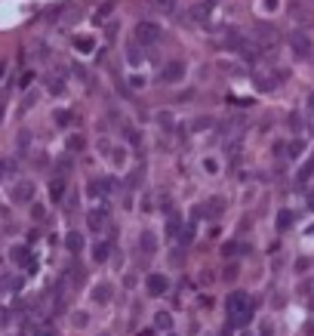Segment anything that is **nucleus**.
<instances>
[{
    "label": "nucleus",
    "mask_w": 314,
    "mask_h": 336,
    "mask_svg": "<svg viewBox=\"0 0 314 336\" xmlns=\"http://www.w3.org/2000/svg\"><path fill=\"white\" fill-rule=\"evenodd\" d=\"M12 262L22 265V269H31V272H34V256H31L28 247H12Z\"/></svg>",
    "instance_id": "10"
},
{
    "label": "nucleus",
    "mask_w": 314,
    "mask_h": 336,
    "mask_svg": "<svg viewBox=\"0 0 314 336\" xmlns=\"http://www.w3.org/2000/svg\"><path fill=\"white\" fill-rule=\"evenodd\" d=\"M34 336H59L49 324H40V327H34Z\"/></svg>",
    "instance_id": "24"
},
{
    "label": "nucleus",
    "mask_w": 314,
    "mask_h": 336,
    "mask_svg": "<svg viewBox=\"0 0 314 336\" xmlns=\"http://www.w3.org/2000/svg\"><path fill=\"white\" fill-rule=\"evenodd\" d=\"M222 250H225V256H234V250H237V244H225V247H222Z\"/></svg>",
    "instance_id": "34"
},
{
    "label": "nucleus",
    "mask_w": 314,
    "mask_h": 336,
    "mask_svg": "<svg viewBox=\"0 0 314 336\" xmlns=\"http://www.w3.org/2000/svg\"><path fill=\"white\" fill-rule=\"evenodd\" d=\"M250 318H253V303H250V296L234 290V293L228 296V327H244V324H250Z\"/></svg>",
    "instance_id": "1"
},
{
    "label": "nucleus",
    "mask_w": 314,
    "mask_h": 336,
    "mask_svg": "<svg viewBox=\"0 0 314 336\" xmlns=\"http://www.w3.org/2000/svg\"><path fill=\"white\" fill-rule=\"evenodd\" d=\"M31 80H34V71H25L22 77H18V90H28V86H31Z\"/></svg>",
    "instance_id": "26"
},
{
    "label": "nucleus",
    "mask_w": 314,
    "mask_h": 336,
    "mask_svg": "<svg viewBox=\"0 0 314 336\" xmlns=\"http://www.w3.org/2000/svg\"><path fill=\"white\" fill-rule=\"evenodd\" d=\"M65 247H68V253H83V247H86V241H83V235L80 232H68L65 235Z\"/></svg>",
    "instance_id": "11"
},
{
    "label": "nucleus",
    "mask_w": 314,
    "mask_h": 336,
    "mask_svg": "<svg viewBox=\"0 0 314 336\" xmlns=\"http://www.w3.org/2000/svg\"><path fill=\"white\" fill-rule=\"evenodd\" d=\"M290 15L296 22H314V9H308L305 3H299V0H293V3H290Z\"/></svg>",
    "instance_id": "9"
},
{
    "label": "nucleus",
    "mask_w": 314,
    "mask_h": 336,
    "mask_svg": "<svg viewBox=\"0 0 314 336\" xmlns=\"http://www.w3.org/2000/svg\"><path fill=\"white\" fill-rule=\"evenodd\" d=\"M62 90H65V83H62V77H49V93H52V96H59Z\"/></svg>",
    "instance_id": "23"
},
{
    "label": "nucleus",
    "mask_w": 314,
    "mask_h": 336,
    "mask_svg": "<svg viewBox=\"0 0 314 336\" xmlns=\"http://www.w3.org/2000/svg\"><path fill=\"white\" fill-rule=\"evenodd\" d=\"M111 250H114V244H111V241H99L96 247H92V262H108Z\"/></svg>",
    "instance_id": "13"
},
{
    "label": "nucleus",
    "mask_w": 314,
    "mask_h": 336,
    "mask_svg": "<svg viewBox=\"0 0 314 336\" xmlns=\"http://www.w3.org/2000/svg\"><path fill=\"white\" fill-rule=\"evenodd\" d=\"M139 247H142L148 256H151V253H157V238H154L151 232H142V235H139Z\"/></svg>",
    "instance_id": "15"
},
{
    "label": "nucleus",
    "mask_w": 314,
    "mask_h": 336,
    "mask_svg": "<svg viewBox=\"0 0 314 336\" xmlns=\"http://www.w3.org/2000/svg\"><path fill=\"white\" fill-rule=\"evenodd\" d=\"M108 12H111V3H102V9H99V19H105Z\"/></svg>",
    "instance_id": "35"
},
{
    "label": "nucleus",
    "mask_w": 314,
    "mask_h": 336,
    "mask_svg": "<svg viewBox=\"0 0 314 336\" xmlns=\"http://www.w3.org/2000/svg\"><path fill=\"white\" fill-rule=\"evenodd\" d=\"M129 62L139 65V49H136V46H129Z\"/></svg>",
    "instance_id": "33"
},
{
    "label": "nucleus",
    "mask_w": 314,
    "mask_h": 336,
    "mask_svg": "<svg viewBox=\"0 0 314 336\" xmlns=\"http://www.w3.org/2000/svg\"><path fill=\"white\" fill-rule=\"evenodd\" d=\"M290 225H293V213H290V210H281V213H277V228L287 232Z\"/></svg>",
    "instance_id": "18"
},
{
    "label": "nucleus",
    "mask_w": 314,
    "mask_h": 336,
    "mask_svg": "<svg viewBox=\"0 0 314 336\" xmlns=\"http://www.w3.org/2000/svg\"><path fill=\"white\" fill-rule=\"evenodd\" d=\"M108 210L105 207H99V210H89V213H86V225L92 228V232H105V228H108Z\"/></svg>",
    "instance_id": "7"
},
{
    "label": "nucleus",
    "mask_w": 314,
    "mask_h": 336,
    "mask_svg": "<svg viewBox=\"0 0 314 336\" xmlns=\"http://www.w3.org/2000/svg\"><path fill=\"white\" fill-rule=\"evenodd\" d=\"M179 235H182V241H185V244L194 241V225H188V228H185V232H179Z\"/></svg>",
    "instance_id": "29"
},
{
    "label": "nucleus",
    "mask_w": 314,
    "mask_h": 336,
    "mask_svg": "<svg viewBox=\"0 0 314 336\" xmlns=\"http://www.w3.org/2000/svg\"><path fill=\"white\" fill-rule=\"evenodd\" d=\"M129 86H133V90H139V86H145V77H129Z\"/></svg>",
    "instance_id": "31"
},
{
    "label": "nucleus",
    "mask_w": 314,
    "mask_h": 336,
    "mask_svg": "<svg viewBox=\"0 0 314 336\" xmlns=\"http://www.w3.org/2000/svg\"><path fill=\"white\" fill-rule=\"evenodd\" d=\"M31 198H34V182L25 179V182H18V185L12 188V201H15V204H28Z\"/></svg>",
    "instance_id": "8"
},
{
    "label": "nucleus",
    "mask_w": 314,
    "mask_h": 336,
    "mask_svg": "<svg viewBox=\"0 0 314 336\" xmlns=\"http://www.w3.org/2000/svg\"><path fill=\"white\" fill-rule=\"evenodd\" d=\"M308 207L314 210V191H308Z\"/></svg>",
    "instance_id": "38"
},
{
    "label": "nucleus",
    "mask_w": 314,
    "mask_h": 336,
    "mask_svg": "<svg viewBox=\"0 0 314 336\" xmlns=\"http://www.w3.org/2000/svg\"><path fill=\"white\" fill-rule=\"evenodd\" d=\"M311 173H314V157H311V161H308V164H305V167H302L299 173H296V182H305Z\"/></svg>",
    "instance_id": "21"
},
{
    "label": "nucleus",
    "mask_w": 314,
    "mask_h": 336,
    "mask_svg": "<svg viewBox=\"0 0 314 336\" xmlns=\"http://www.w3.org/2000/svg\"><path fill=\"white\" fill-rule=\"evenodd\" d=\"M308 108H311V111H314V93H311V96H308Z\"/></svg>",
    "instance_id": "39"
},
{
    "label": "nucleus",
    "mask_w": 314,
    "mask_h": 336,
    "mask_svg": "<svg viewBox=\"0 0 314 336\" xmlns=\"http://www.w3.org/2000/svg\"><path fill=\"white\" fill-rule=\"evenodd\" d=\"M203 170H207V173H216L219 164H216V161H203Z\"/></svg>",
    "instance_id": "32"
},
{
    "label": "nucleus",
    "mask_w": 314,
    "mask_h": 336,
    "mask_svg": "<svg viewBox=\"0 0 314 336\" xmlns=\"http://www.w3.org/2000/svg\"><path fill=\"white\" fill-rule=\"evenodd\" d=\"M145 287H148V293H151V296H163L166 290H170V278L160 275V272H154V275L145 278Z\"/></svg>",
    "instance_id": "5"
},
{
    "label": "nucleus",
    "mask_w": 314,
    "mask_h": 336,
    "mask_svg": "<svg viewBox=\"0 0 314 336\" xmlns=\"http://www.w3.org/2000/svg\"><path fill=\"white\" fill-rule=\"evenodd\" d=\"M166 336H176V333H166Z\"/></svg>",
    "instance_id": "41"
},
{
    "label": "nucleus",
    "mask_w": 314,
    "mask_h": 336,
    "mask_svg": "<svg viewBox=\"0 0 314 336\" xmlns=\"http://www.w3.org/2000/svg\"><path fill=\"white\" fill-rule=\"evenodd\" d=\"M83 148H86V139H83L80 133L68 136V151H74V154H77V151H83Z\"/></svg>",
    "instance_id": "17"
},
{
    "label": "nucleus",
    "mask_w": 314,
    "mask_h": 336,
    "mask_svg": "<svg viewBox=\"0 0 314 336\" xmlns=\"http://www.w3.org/2000/svg\"><path fill=\"white\" fill-rule=\"evenodd\" d=\"M290 49H293L299 59H308L311 52H314V40L308 37L305 31H290Z\"/></svg>",
    "instance_id": "2"
},
{
    "label": "nucleus",
    "mask_w": 314,
    "mask_h": 336,
    "mask_svg": "<svg viewBox=\"0 0 314 336\" xmlns=\"http://www.w3.org/2000/svg\"><path fill=\"white\" fill-rule=\"evenodd\" d=\"M154 327L170 333V330H173V315H170V312H157V315H154Z\"/></svg>",
    "instance_id": "16"
},
{
    "label": "nucleus",
    "mask_w": 314,
    "mask_h": 336,
    "mask_svg": "<svg viewBox=\"0 0 314 336\" xmlns=\"http://www.w3.org/2000/svg\"><path fill=\"white\" fill-rule=\"evenodd\" d=\"M111 296H114V287H111V284H96V287H92V303L105 306V303H111Z\"/></svg>",
    "instance_id": "12"
},
{
    "label": "nucleus",
    "mask_w": 314,
    "mask_h": 336,
    "mask_svg": "<svg viewBox=\"0 0 314 336\" xmlns=\"http://www.w3.org/2000/svg\"><path fill=\"white\" fill-rule=\"evenodd\" d=\"M9 321V312H3V309H0V324H6Z\"/></svg>",
    "instance_id": "37"
},
{
    "label": "nucleus",
    "mask_w": 314,
    "mask_h": 336,
    "mask_svg": "<svg viewBox=\"0 0 314 336\" xmlns=\"http://www.w3.org/2000/svg\"><path fill=\"white\" fill-rule=\"evenodd\" d=\"M157 6H160L163 12H170V9L176 6V0H157Z\"/></svg>",
    "instance_id": "30"
},
{
    "label": "nucleus",
    "mask_w": 314,
    "mask_h": 336,
    "mask_svg": "<svg viewBox=\"0 0 314 336\" xmlns=\"http://www.w3.org/2000/svg\"><path fill=\"white\" fill-rule=\"evenodd\" d=\"M55 123H62V127H65V123H71V114L68 111H55Z\"/></svg>",
    "instance_id": "28"
},
{
    "label": "nucleus",
    "mask_w": 314,
    "mask_h": 336,
    "mask_svg": "<svg viewBox=\"0 0 314 336\" xmlns=\"http://www.w3.org/2000/svg\"><path fill=\"white\" fill-rule=\"evenodd\" d=\"M259 6H262L265 12H274L277 6H281V0H259Z\"/></svg>",
    "instance_id": "27"
},
{
    "label": "nucleus",
    "mask_w": 314,
    "mask_h": 336,
    "mask_svg": "<svg viewBox=\"0 0 314 336\" xmlns=\"http://www.w3.org/2000/svg\"><path fill=\"white\" fill-rule=\"evenodd\" d=\"M207 15H210V6H207V3H200V6L191 9V19H194V22H203Z\"/></svg>",
    "instance_id": "20"
},
{
    "label": "nucleus",
    "mask_w": 314,
    "mask_h": 336,
    "mask_svg": "<svg viewBox=\"0 0 314 336\" xmlns=\"http://www.w3.org/2000/svg\"><path fill=\"white\" fill-rule=\"evenodd\" d=\"M123 136H126V142L139 145V133H136V127H123Z\"/></svg>",
    "instance_id": "25"
},
{
    "label": "nucleus",
    "mask_w": 314,
    "mask_h": 336,
    "mask_svg": "<svg viewBox=\"0 0 314 336\" xmlns=\"http://www.w3.org/2000/svg\"><path fill=\"white\" fill-rule=\"evenodd\" d=\"M274 330H271V324H262V330H259V336H271Z\"/></svg>",
    "instance_id": "36"
},
{
    "label": "nucleus",
    "mask_w": 314,
    "mask_h": 336,
    "mask_svg": "<svg viewBox=\"0 0 314 336\" xmlns=\"http://www.w3.org/2000/svg\"><path fill=\"white\" fill-rule=\"evenodd\" d=\"M287 151H290V157H293V161H296V157H299V154L305 151V142H302V139H293V142L287 145Z\"/></svg>",
    "instance_id": "19"
},
{
    "label": "nucleus",
    "mask_w": 314,
    "mask_h": 336,
    "mask_svg": "<svg viewBox=\"0 0 314 336\" xmlns=\"http://www.w3.org/2000/svg\"><path fill=\"white\" fill-rule=\"evenodd\" d=\"M6 74V62H0V77H3Z\"/></svg>",
    "instance_id": "40"
},
{
    "label": "nucleus",
    "mask_w": 314,
    "mask_h": 336,
    "mask_svg": "<svg viewBox=\"0 0 314 336\" xmlns=\"http://www.w3.org/2000/svg\"><path fill=\"white\" fill-rule=\"evenodd\" d=\"M74 46H77L80 52H92V37H77V40H74Z\"/></svg>",
    "instance_id": "22"
},
{
    "label": "nucleus",
    "mask_w": 314,
    "mask_h": 336,
    "mask_svg": "<svg viewBox=\"0 0 314 336\" xmlns=\"http://www.w3.org/2000/svg\"><path fill=\"white\" fill-rule=\"evenodd\" d=\"M185 62H179V59H173V62H166L163 68H160V80L163 83H182L185 80Z\"/></svg>",
    "instance_id": "4"
},
{
    "label": "nucleus",
    "mask_w": 314,
    "mask_h": 336,
    "mask_svg": "<svg viewBox=\"0 0 314 336\" xmlns=\"http://www.w3.org/2000/svg\"><path fill=\"white\" fill-rule=\"evenodd\" d=\"M49 198H52V204H62V198H65V179L62 176H55L49 182Z\"/></svg>",
    "instance_id": "14"
},
{
    "label": "nucleus",
    "mask_w": 314,
    "mask_h": 336,
    "mask_svg": "<svg viewBox=\"0 0 314 336\" xmlns=\"http://www.w3.org/2000/svg\"><path fill=\"white\" fill-rule=\"evenodd\" d=\"M253 31H256V40H259V46H274L277 40H281V37H277V28H274V25H262V22H259Z\"/></svg>",
    "instance_id": "6"
},
{
    "label": "nucleus",
    "mask_w": 314,
    "mask_h": 336,
    "mask_svg": "<svg viewBox=\"0 0 314 336\" xmlns=\"http://www.w3.org/2000/svg\"><path fill=\"white\" fill-rule=\"evenodd\" d=\"M160 37H163L160 25H154V22H139V25H136V40H139L142 46H148V43H157Z\"/></svg>",
    "instance_id": "3"
}]
</instances>
